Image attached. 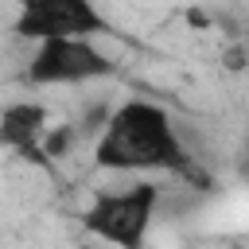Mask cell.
Here are the masks:
<instances>
[{
    "label": "cell",
    "instance_id": "3",
    "mask_svg": "<svg viewBox=\"0 0 249 249\" xmlns=\"http://www.w3.org/2000/svg\"><path fill=\"white\" fill-rule=\"evenodd\" d=\"M117 62L93 43V39H51L35 43L23 82L27 86H86L97 78H109Z\"/></svg>",
    "mask_w": 249,
    "mask_h": 249
},
{
    "label": "cell",
    "instance_id": "8",
    "mask_svg": "<svg viewBox=\"0 0 249 249\" xmlns=\"http://www.w3.org/2000/svg\"><path fill=\"white\" fill-rule=\"evenodd\" d=\"M78 249H101V245H97V241H82Z\"/></svg>",
    "mask_w": 249,
    "mask_h": 249
},
{
    "label": "cell",
    "instance_id": "1",
    "mask_svg": "<svg viewBox=\"0 0 249 249\" xmlns=\"http://www.w3.org/2000/svg\"><path fill=\"white\" fill-rule=\"evenodd\" d=\"M93 163L101 171H124V175H152L191 171V152L179 140V128L171 113L156 101L128 97L109 109L97 140H93Z\"/></svg>",
    "mask_w": 249,
    "mask_h": 249
},
{
    "label": "cell",
    "instance_id": "5",
    "mask_svg": "<svg viewBox=\"0 0 249 249\" xmlns=\"http://www.w3.org/2000/svg\"><path fill=\"white\" fill-rule=\"evenodd\" d=\"M47 124H51L47 105H39V101H8V105L0 109V148L16 152L19 160L43 163L39 140H43ZM43 167H47V163H43Z\"/></svg>",
    "mask_w": 249,
    "mask_h": 249
},
{
    "label": "cell",
    "instance_id": "2",
    "mask_svg": "<svg viewBox=\"0 0 249 249\" xmlns=\"http://www.w3.org/2000/svg\"><path fill=\"white\" fill-rule=\"evenodd\" d=\"M160 214V187L152 179H136L117 191H97L89 206L78 214L89 241L109 249H144L152 222Z\"/></svg>",
    "mask_w": 249,
    "mask_h": 249
},
{
    "label": "cell",
    "instance_id": "4",
    "mask_svg": "<svg viewBox=\"0 0 249 249\" xmlns=\"http://www.w3.org/2000/svg\"><path fill=\"white\" fill-rule=\"evenodd\" d=\"M12 31L27 43L93 39V31H105V16L89 0H27L19 4Z\"/></svg>",
    "mask_w": 249,
    "mask_h": 249
},
{
    "label": "cell",
    "instance_id": "6",
    "mask_svg": "<svg viewBox=\"0 0 249 249\" xmlns=\"http://www.w3.org/2000/svg\"><path fill=\"white\" fill-rule=\"evenodd\" d=\"M74 144H78V124L74 121H58V124H47V132L39 140V156L51 167L54 160H66L74 152Z\"/></svg>",
    "mask_w": 249,
    "mask_h": 249
},
{
    "label": "cell",
    "instance_id": "7",
    "mask_svg": "<svg viewBox=\"0 0 249 249\" xmlns=\"http://www.w3.org/2000/svg\"><path fill=\"white\" fill-rule=\"evenodd\" d=\"M226 66H230V70H241V66H245V47H241V43L226 51Z\"/></svg>",
    "mask_w": 249,
    "mask_h": 249
}]
</instances>
